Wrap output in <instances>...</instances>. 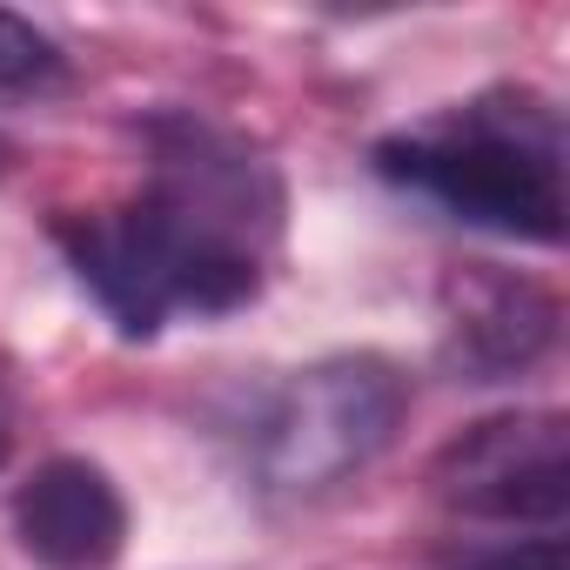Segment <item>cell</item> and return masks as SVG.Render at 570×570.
Listing matches in <instances>:
<instances>
[{"label": "cell", "instance_id": "6da1fadb", "mask_svg": "<svg viewBox=\"0 0 570 570\" xmlns=\"http://www.w3.org/2000/svg\"><path fill=\"white\" fill-rule=\"evenodd\" d=\"M282 175L202 115L148 121V181L121 208L61 215L55 242L101 316L148 343L175 316H235L262 296L282 242Z\"/></svg>", "mask_w": 570, "mask_h": 570}, {"label": "cell", "instance_id": "7a4b0ae2", "mask_svg": "<svg viewBox=\"0 0 570 570\" xmlns=\"http://www.w3.org/2000/svg\"><path fill=\"white\" fill-rule=\"evenodd\" d=\"M383 181L510 242H563V121L530 88H490L376 148Z\"/></svg>", "mask_w": 570, "mask_h": 570}, {"label": "cell", "instance_id": "3957f363", "mask_svg": "<svg viewBox=\"0 0 570 570\" xmlns=\"http://www.w3.org/2000/svg\"><path fill=\"white\" fill-rule=\"evenodd\" d=\"M410 376L376 356H323L275 390V403L255 423V483L282 503L330 497L336 483L363 476L403 430Z\"/></svg>", "mask_w": 570, "mask_h": 570}, {"label": "cell", "instance_id": "277c9868", "mask_svg": "<svg viewBox=\"0 0 570 570\" xmlns=\"http://www.w3.org/2000/svg\"><path fill=\"white\" fill-rule=\"evenodd\" d=\"M430 497L476 523L557 530L570 503V423L557 410H503L430 456Z\"/></svg>", "mask_w": 570, "mask_h": 570}, {"label": "cell", "instance_id": "5b68a950", "mask_svg": "<svg viewBox=\"0 0 570 570\" xmlns=\"http://www.w3.org/2000/svg\"><path fill=\"white\" fill-rule=\"evenodd\" d=\"M557 323H563L557 296L537 289L530 275H503V268L450 275V289H443V363L463 383H503V376L550 356Z\"/></svg>", "mask_w": 570, "mask_h": 570}, {"label": "cell", "instance_id": "8992f818", "mask_svg": "<svg viewBox=\"0 0 570 570\" xmlns=\"http://www.w3.org/2000/svg\"><path fill=\"white\" fill-rule=\"evenodd\" d=\"M14 537L48 570H108L128 550V497L88 456H48L14 490Z\"/></svg>", "mask_w": 570, "mask_h": 570}, {"label": "cell", "instance_id": "52a82bcc", "mask_svg": "<svg viewBox=\"0 0 570 570\" xmlns=\"http://www.w3.org/2000/svg\"><path fill=\"white\" fill-rule=\"evenodd\" d=\"M68 88V55L55 35L0 8V108L8 101H48Z\"/></svg>", "mask_w": 570, "mask_h": 570}, {"label": "cell", "instance_id": "ba28073f", "mask_svg": "<svg viewBox=\"0 0 570 570\" xmlns=\"http://www.w3.org/2000/svg\"><path fill=\"white\" fill-rule=\"evenodd\" d=\"M463 570H563V537H530V543L497 550V557H476Z\"/></svg>", "mask_w": 570, "mask_h": 570}, {"label": "cell", "instance_id": "9c48e42d", "mask_svg": "<svg viewBox=\"0 0 570 570\" xmlns=\"http://www.w3.org/2000/svg\"><path fill=\"white\" fill-rule=\"evenodd\" d=\"M8 450H14V396L0 383V463H8Z\"/></svg>", "mask_w": 570, "mask_h": 570}]
</instances>
